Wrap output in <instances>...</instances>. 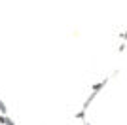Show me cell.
<instances>
[{"instance_id":"1","label":"cell","mask_w":127,"mask_h":125,"mask_svg":"<svg viewBox=\"0 0 127 125\" xmlns=\"http://www.w3.org/2000/svg\"><path fill=\"white\" fill-rule=\"evenodd\" d=\"M106 83H108V78H104V80H101V82H99V83H95L91 91H95V93H99L101 89H104V85H106Z\"/></svg>"},{"instance_id":"2","label":"cell","mask_w":127,"mask_h":125,"mask_svg":"<svg viewBox=\"0 0 127 125\" xmlns=\"http://www.w3.org/2000/svg\"><path fill=\"white\" fill-rule=\"evenodd\" d=\"M0 125H15V123H13V120H11L10 116L0 114Z\"/></svg>"},{"instance_id":"3","label":"cell","mask_w":127,"mask_h":125,"mask_svg":"<svg viewBox=\"0 0 127 125\" xmlns=\"http://www.w3.org/2000/svg\"><path fill=\"white\" fill-rule=\"evenodd\" d=\"M74 118H76V120H85V112H84V110H80V112L74 114Z\"/></svg>"},{"instance_id":"4","label":"cell","mask_w":127,"mask_h":125,"mask_svg":"<svg viewBox=\"0 0 127 125\" xmlns=\"http://www.w3.org/2000/svg\"><path fill=\"white\" fill-rule=\"evenodd\" d=\"M0 114H4V116H8V108H6V104L0 100Z\"/></svg>"},{"instance_id":"5","label":"cell","mask_w":127,"mask_h":125,"mask_svg":"<svg viewBox=\"0 0 127 125\" xmlns=\"http://www.w3.org/2000/svg\"><path fill=\"white\" fill-rule=\"evenodd\" d=\"M118 51L122 53V51H125V42H122V44H120V47H118Z\"/></svg>"},{"instance_id":"6","label":"cell","mask_w":127,"mask_h":125,"mask_svg":"<svg viewBox=\"0 0 127 125\" xmlns=\"http://www.w3.org/2000/svg\"><path fill=\"white\" fill-rule=\"evenodd\" d=\"M120 38H122L123 42H127V31H125V32H122V34H120Z\"/></svg>"},{"instance_id":"7","label":"cell","mask_w":127,"mask_h":125,"mask_svg":"<svg viewBox=\"0 0 127 125\" xmlns=\"http://www.w3.org/2000/svg\"><path fill=\"white\" fill-rule=\"evenodd\" d=\"M84 125H91V123H87V121H85V123H84Z\"/></svg>"}]
</instances>
